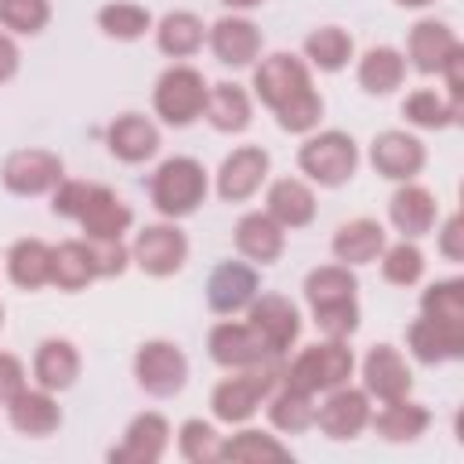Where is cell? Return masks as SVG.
<instances>
[{
	"label": "cell",
	"mask_w": 464,
	"mask_h": 464,
	"mask_svg": "<svg viewBox=\"0 0 464 464\" xmlns=\"http://www.w3.org/2000/svg\"><path fill=\"white\" fill-rule=\"evenodd\" d=\"M402 4H424V0H402Z\"/></svg>",
	"instance_id": "obj_12"
},
{
	"label": "cell",
	"mask_w": 464,
	"mask_h": 464,
	"mask_svg": "<svg viewBox=\"0 0 464 464\" xmlns=\"http://www.w3.org/2000/svg\"><path fill=\"white\" fill-rule=\"evenodd\" d=\"M199 188H203L199 170H196L192 163L178 160V163H167V167L160 170L156 199H160L163 210H192L196 199H199Z\"/></svg>",
	"instance_id": "obj_1"
},
{
	"label": "cell",
	"mask_w": 464,
	"mask_h": 464,
	"mask_svg": "<svg viewBox=\"0 0 464 464\" xmlns=\"http://www.w3.org/2000/svg\"><path fill=\"white\" fill-rule=\"evenodd\" d=\"M228 4H257V0H228Z\"/></svg>",
	"instance_id": "obj_11"
},
{
	"label": "cell",
	"mask_w": 464,
	"mask_h": 464,
	"mask_svg": "<svg viewBox=\"0 0 464 464\" xmlns=\"http://www.w3.org/2000/svg\"><path fill=\"white\" fill-rule=\"evenodd\" d=\"M218 51L225 62H246L250 47H254V36H250V25L243 22H221L218 25Z\"/></svg>",
	"instance_id": "obj_6"
},
{
	"label": "cell",
	"mask_w": 464,
	"mask_h": 464,
	"mask_svg": "<svg viewBox=\"0 0 464 464\" xmlns=\"http://www.w3.org/2000/svg\"><path fill=\"white\" fill-rule=\"evenodd\" d=\"M254 290V276L243 272V268H221L210 283V304L228 312V308H239Z\"/></svg>",
	"instance_id": "obj_4"
},
{
	"label": "cell",
	"mask_w": 464,
	"mask_h": 464,
	"mask_svg": "<svg viewBox=\"0 0 464 464\" xmlns=\"http://www.w3.org/2000/svg\"><path fill=\"white\" fill-rule=\"evenodd\" d=\"M181 250H185V243H181V236L170 232V228H149V232L138 239V257H141V265L152 268V272L178 268Z\"/></svg>",
	"instance_id": "obj_3"
},
{
	"label": "cell",
	"mask_w": 464,
	"mask_h": 464,
	"mask_svg": "<svg viewBox=\"0 0 464 464\" xmlns=\"http://www.w3.org/2000/svg\"><path fill=\"white\" fill-rule=\"evenodd\" d=\"M312 51L323 54L326 65H337L341 54H344V40H341L337 33H323V36H312Z\"/></svg>",
	"instance_id": "obj_10"
},
{
	"label": "cell",
	"mask_w": 464,
	"mask_h": 464,
	"mask_svg": "<svg viewBox=\"0 0 464 464\" xmlns=\"http://www.w3.org/2000/svg\"><path fill=\"white\" fill-rule=\"evenodd\" d=\"M304 167L315 170V178L323 181H341L352 170V141H341V138L312 141V149L304 152Z\"/></svg>",
	"instance_id": "obj_2"
},
{
	"label": "cell",
	"mask_w": 464,
	"mask_h": 464,
	"mask_svg": "<svg viewBox=\"0 0 464 464\" xmlns=\"http://www.w3.org/2000/svg\"><path fill=\"white\" fill-rule=\"evenodd\" d=\"M359 232H362V236H348V232H344V236L337 239V250H341L344 257L362 261L373 246H381V228H373V225H359Z\"/></svg>",
	"instance_id": "obj_8"
},
{
	"label": "cell",
	"mask_w": 464,
	"mask_h": 464,
	"mask_svg": "<svg viewBox=\"0 0 464 464\" xmlns=\"http://www.w3.org/2000/svg\"><path fill=\"white\" fill-rule=\"evenodd\" d=\"M152 373H163V392H170L181 384V359L167 344H149V352L141 355V384Z\"/></svg>",
	"instance_id": "obj_5"
},
{
	"label": "cell",
	"mask_w": 464,
	"mask_h": 464,
	"mask_svg": "<svg viewBox=\"0 0 464 464\" xmlns=\"http://www.w3.org/2000/svg\"><path fill=\"white\" fill-rule=\"evenodd\" d=\"M214 112H218V123H221V127H243V120H246V105H243V98H239L232 87H221V91H218Z\"/></svg>",
	"instance_id": "obj_9"
},
{
	"label": "cell",
	"mask_w": 464,
	"mask_h": 464,
	"mask_svg": "<svg viewBox=\"0 0 464 464\" xmlns=\"http://www.w3.org/2000/svg\"><path fill=\"white\" fill-rule=\"evenodd\" d=\"M112 149H120L123 156H149L156 149V134L138 120H127L120 123V130H112Z\"/></svg>",
	"instance_id": "obj_7"
}]
</instances>
